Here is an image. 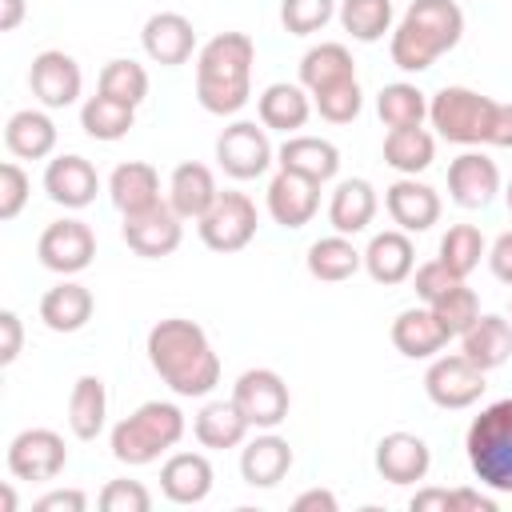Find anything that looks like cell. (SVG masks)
<instances>
[{"label":"cell","instance_id":"cell-22","mask_svg":"<svg viewBox=\"0 0 512 512\" xmlns=\"http://www.w3.org/2000/svg\"><path fill=\"white\" fill-rule=\"evenodd\" d=\"M292 468V444L284 436H276L272 428L252 436L240 448V476L252 488H276Z\"/></svg>","mask_w":512,"mask_h":512},{"label":"cell","instance_id":"cell-55","mask_svg":"<svg viewBox=\"0 0 512 512\" xmlns=\"http://www.w3.org/2000/svg\"><path fill=\"white\" fill-rule=\"evenodd\" d=\"M488 144H492V148H512V104H500V100H496Z\"/></svg>","mask_w":512,"mask_h":512},{"label":"cell","instance_id":"cell-54","mask_svg":"<svg viewBox=\"0 0 512 512\" xmlns=\"http://www.w3.org/2000/svg\"><path fill=\"white\" fill-rule=\"evenodd\" d=\"M408 508L412 512H452V492L448 488H420Z\"/></svg>","mask_w":512,"mask_h":512},{"label":"cell","instance_id":"cell-18","mask_svg":"<svg viewBox=\"0 0 512 512\" xmlns=\"http://www.w3.org/2000/svg\"><path fill=\"white\" fill-rule=\"evenodd\" d=\"M448 192L460 208H488L500 192V168L484 152H460L448 164Z\"/></svg>","mask_w":512,"mask_h":512},{"label":"cell","instance_id":"cell-15","mask_svg":"<svg viewBox=\"0 0 512 512\" xmlns=\"http://www.w3.org/2000/svg\"><path fill=\"white\" fill-rule=\"evenodd\" d=\"M140 44H144V52H148L152 64L176 68V64H188V56L196 52V28L180 12H152L144 20Z\"/></svg>","mask_w":512,"mask_h":512},{"label":"cell","instance_id":"cell-33","mask_svg":"<svg viewBox=\"0 0 512 512\" xmlns=\"http://www.w3.org/2000/svg\"><path fill=\"white\" fill-rule=\"evenodd\" d=\"M108 420V388L100 376H80L68 392V428L76 440H96Z\"/></svg>","mask_w":512,"mask_h":512},{"label":"cell","instance_id":"cell-12","mask_svg":"<svg viewBox=\"0 0 512 512\" xmlns=\"http://www.w3.org/2000/svg\"><path fill=\"white\" fill-rule=\"evenodd\" d=\"M68 464L64 436L52 428H24L8 444V472L16 480H56Z\"/></svg>","mask_w":512,"mask_h":512},{"label":"cell","instance_id":"cell-11","mask_svg":"<svg viewBox=\"0 0 512 512\" xmlns=\"http://www.w3.org/2000/svg\"><path fill=\"white\" fill-rule=\"evenodd\" d=\"M36 256H40V264L48 268V272H56V276H76V272H84L88 264H92V256H96V232L84 224V220H56V224H48L44 232H40V240H36Z\"/></svg>","mask_w":512,"mask_h":512},{"label":"cell","instance_id":"cell-56","mask_svg":"<svg viewBox=\"0 0 512 512\" xmlns=\"http://www.w3.org/2000/svg\"><path fill=\"white\" fill-rule=\"evenodd\" d=\"M28 4L24 0H0V32H16L20 20H24Z\"/></svg>","mask_w":512,"mask_h":512},{"label":"cell","instance_id":"cell-10","mask_svg":"<svg viewBox=\"0 0 512 512\" xmlns=\"http://www.w3.org/2000/svg\"><path fill=\"white\" fill-rule=\"evenodd\" d=\"M272 144H268V128L252 124V120H236L216 136V160L232 180H256L268 172L272 164Z\"/></svg>","mask_w":512,"mask_h":512},{"label":"cell","instance_id":"cell-48","mask_svg":"<svg viewBox=\"0 0 512 512\" xmlns=\"http://www.w3.org/2000/svg\"><path fill=\"white\" fill-rule=\"evenodd\" d=\"M452 284H460V276H452L440 260H428V264H420L416 272H412V288H416V296L424 300V304H432V300H440Z\"/></svg>","mask_w":512,"mask_h":512},{"label":"cell","instance_id":"cell-8","mask_svg":"<svg viewBox=\"0 0 512 512\" xmlns=\"http://www.w3.org/2000/svg\"><path fill=\"white\" fill-rule=\"evenodd\" d=\"M256 204L244 192H220L216 204L196 220L204 248L212 252H240L256 236Z\"/></svg>","mask_w":512,"mask_h":512},{"label":"cell","instance_id":"cell-27","mask_svg":"<svg viewBox=\"0 0 512 512\" xmlns=\"http://www.w3.org/2000/svg\"><path fill=\"white\" fill-rule=\"evenodd\" d=\"M460 352L476 368H484V372L508 364V356H512V320L508 316H496V312L476 316V324L460 336Z\"/></svg>","mask_w":512,"mask_h":512},{"label":"cell","instance_id":"cell-50","mask_svg":"<svg viewBox=\"0 0 512 512\" xmlns=\"http://www.w3.org/2000/svg\"><path fill=\"white\" fill-rule=\"evenodd\" d=\"M88 508V496L80 488H52L36 500V512H84Z\"/></svg>","mask_w":512,"mask_h":512},{"label":"cell","instance_id":"cell-53","mask_svg":"<svg viewBox=\"0 0 512 512\" xmlns=\"http://www.w3.org/2000/svg\"><path fill=\"white\" fill-rule=\"evenodd\" d=\"M452 512H496V500L480 488H452Z\"/></svg>","mask_w":512,"mask_h":512},{"label":"cell","instance_id":"cell-59","mask_svg":"<svg viewBox=\"0 0 512 512\" xmlns=\"http://www.w3.org/2000/svg\"><path fill=\"white\" fill-rule=\"evenodd\" d=\"M508 320H512V304H508Z\"/></svg>","mask_w":512,"mask_h":512},{"label":"cell","instance_id":"cell-9","mask_svg":"<svg viewBox=\"0 0 512 512\" xmlns=\"http://www.w3.org/2000/svg\"><path fill=\"white\" fill-rule=\"evenodd\" d=\"M484 368H476L464 352L456 356H436L424 372V392L436 408H448V412H460V408H472L480 396H484Z\"/></svg>","mask_w":512,"mask_h":512},{"label":"cell","instance_id":"cell-2","mask_svg":"<svg viewBox=\"0 0 512 512\" xmlns=\"http://www.w3.org/2000/svg\"><path fill=\"white\" fill-rule=\"evenodd\" d=\"M256 44L244 32H220L196 52V100L212 116H236L252 96Z\"/></svg>","mask_w":512,"mask_h":512},{"label":"cell","instance_id":"cell-44","mask_svg":"<svg viewBox=\"0 0 512 512\" xmlns=\"http://www.w3.org/2000/svg\"><path fill=\"white\" fill-rule=\"evenodd\" d=\"M312 108H316L328 124H352V120L360 116V108H364V92H360L356 80H340V84H332V88L312 92Z\"/></svg>","mask_w":512,"mask_h":512},{"label":"cell","instance_id":"cell-42","mask_svg":"<svg viewBox=\"0 0 512 512\" xmlns=\"http://www.w3.org/2000/svg\"><path fill=\"white\" fill-rule=\"evenodd\" d=\"M100 96L140 108L144 96H148V72H144V64H136V60H108L100 68Z\"/></svg>","mask_w":512,"mask_h":512},{"label":"cell","instance_id":"cell-25","mask_svg":"<svg viewBox=\"0 0 512 512\" xmlns=\"http://www.w3.org/2000/svg\"><path fill=\"white\" fill-rule=\"evenodd\" d=\"M276 164H280L284 172H300V176H308V180H316V184H328V180L340 172V148H336L332 140L292 132V136L280 144Z\"/></svg>","mask_w":512,"mask_h":512},{"label":"cell","instance_id":"cell-3","mask_svg":"<svg viewBox=\"0 0 512 512\" xmlns=\"http://www.w3.org/2000/svg\"><path fill=\"white\" fill-rule=\"evenodd\" d=\"M464 36V12L456 0H412L404 20L392 28L388 52L400 72H428Z\"/></svg>","mask_w":512,"mask_h":512},{"label":"cell","instance_id":"cell-19","mask_svg":"<svg viewBox=\"0 0 512 512\" xmlns=\"http://www.w3.org/2000/svg\"><path fill=\"white\" fill-rule=\"evenodd\" d=\"M320 208V184L300 172H276L268 184V216L280 228H304Z\"/></svg>","mask_w":512,"mask_h":512},{"label":"cell","instance_id":"cell-29","mask_svg":"<svg viewBox=\"0 0 512 512\" xmlns=\"http://www.w3.org/2000/svg\"><path fill=\"white\" fill-rule=\"evenodd\" d=\"M92 308H96L92 292L84 284H76V280H60L56 288H48L40 296V320H44V328L64 332V336L68 332H80L92 320Z\"/></svg>","mask_w":512,"mask_h":512},{"label":"cell","instance_id":"cell-13","mask_svg":"<svg viewBox=\"0 0 512 512\" xmlns=\"http://www.w3.org/2000/svg\"><path fill=\"white\" fill-rule=\"evenodd\" d=\"M28 88H32V96H36L44 108H68V104L80 100L84 76H80V64H76L68 52L44 48V52L32 56Z\"/></svg>","mask_w":512,"mask_h":512},{"label":"cell","instance_id":"cell-41","mask_svg":"<svg viewBox=\"0 0 512 512\" xmlns=\"http://www.w3.org/2000/svg\"><path fill=\"white\" fill-rule=\"evenodd\" d=\"M480 256H484V236H480L476 224H452V228L440 236V256H436V260H440L452 276L468 280V272L480 264Z\"/></svg>","mask_w":512,"mask_h":512},{"label":"cell","instance_id":"cell-35","mask_svg":"<svg viewBox=\"0 0 512 512\" xmlns=\"http://www.w3.org/2000/svg\"><path fill=\"white\" fill-rule=\"evenodd\" d=\"M340 80H356V60L344 44L328 40V44H316L300 56V84L308 92H320V88H332Z\"/></svg>","mask_w":512,"mask_h":512},{"label":"cell","instance_id":"cell-1","mask_svg":"<svg viewBox=\"0 0 512 512\" xmlns=\"http://www.w3.org/2000/svg\"><path fill=\"white\" fill-rule=\"evenodd\" d=\"M148 364L176 396H208L220 384V356L212 352L208 332L196 320L168 316L148 332Z\"/></svg>","mask_w":512,"mask_h":512},{"label":"cell","instance_id":"cell-32","mask_svg":"<svg viewBox=\"0 0 512 512\" xmlns=\"http://www.w3.org/2000/svg\"><path fill=\"white\" fill-rule=\"evenodd\" d=\"M380 200H376V188L368 180H340L332 200H328V224L340 232V236H356L372 224Z\"/></svg>","mask_w":512,"mask_h":512},{"label":"cell","instance_id":"cell-47","mask_svg":"<svg viewBox=\"0 0 512 512\" xmlns=\"http://www.w3.org/2000/svg\"><path fill=\"white\" fill-rule=\"evenodd\" d=\"M100 508L104 512H148L152 492L140 480H108L100 492Z\"/></svg>","mask_w":512,"mask_h":512},{"label":"cell","instance_id":"cell-36","mask_svg":"<svg viewBox=\"0 0 512 512\" xmlns=\"http://www.w3.org/2000/svg\"><path fill=\"white\" fill-rule=\"evenodd\" d=\"M360 268H364V252L348 236H340V232L324 236V240H316L308 248V272L316 280H324V284H340V280L356 276Z\"/></svg>","mask_w":512,"mask_h":512},{"label":"cell","instance_id":"cell-34","mask_svg":"<svg viewBox=\"0 0 512 512\" xmlns=\"http://www.w3.org/2000/svg\"><path fill=\"white\" fill-rule=\"evenodd\" d=\"M248 428L252 424L232 400H208L192 420V432L204 448H240L248 440Z\"/></svg>","mask_w":512,"mask_h":512},{"label":"cell","instance_id":"cell-6","mask_svg":"<svg viewBox=\"0 0 512 512\" xmlns=\"http://www.w3.org/2000/svg\"><path fill=\"white\" fill-rule=\"evenodd\" d=\"M492 112H496V100L476 88H464V84H448L428 100V120H432L436 136L448 144H468V148L488 144Z\"/></svg>","mask_w":512,"mask_h":512},{"label":"cell","instance_id":"cell-45","mask_svg":"<svg viewBox=\"0 0 512 512\" xmlns=\"http://www.w3.org/2000/svg\"><path fill=\"white\" fill-rule=\"evenodd\" d=\"M336 16V0H284L280 4V24L292 36H312Z\"/></svg>","mask_w":512,"mask_h":512},{"label":"cell","instance_id":"cell-39","mask_svg":"<svg viewBox=\"0 0 512 512\" xmlns=\"http://www.w3.org/2000/svg\"><path fill=\"white\" fill-rule=\"evenodd\" d=\"M376 112H380V124L384 128H420L424 116H428V96L416 88V84H384L380 96H376Z\"/></svg>","mask_w":512,"mask_h":512},{"label":"cell","instance_id":"cell-4","mask_svg":"<svg viewBox=\"0 0 512 512\" xmlns=\"http://www.w3.org/2000/svg\"><path fill=\"white\" fill-rule=\"evenodd\" d=\"M184 436V412L168 400H148L112 428V456L128 468H144L176 448Z\"/></svg>","mask_w":512,"mask_h":512},{"label":"cell","instance_id":"cell-26","mask_svg":"<svg viewBox=\"0 0 512 512\" xmlns=\"http://www.w3.org/2000/svg\"><path fill=\"white\" fill-rule=\"evenodd\" d=\"M216 196H220L216 176H212V168L200 164V160H184V164L172 172V180H168V204H172V212H176L180 220H200V216L216 204Z\"/></svg>","mask_w":512,"mask_h":512},{"label":"cell","instance_id":"cell-23","mask_svg":"<svg viewBox=\"0 0 512 512\" xmlns=\"http://www.w3.org/2000/svg\"><path fill=\"white\" fill-rule=\"evenodd\" d=\"M212 464L204 452H172L160 464V492L172 504H200L212 492Z\"/></svg>","mask_w":512,"mask_h":512},{"label":"cell","instance_id":"cell-7","mask_svg":"<svg viewBox=\"0 0 512 512\" xmlns=\"http://www.w3.org/2000/svg\"><path fill=\"white\" fill-rule=\"evenodd\" d=\"M232 404L244 412V420L252 428L268 432V428H280L288 420L292 396H288V384H284L280 372H272V368H248L232 384Z\"/></svg>","mask_w":512,"mask_h":512},{"label":"cell","instance_id":"cell-20","mask_svg":"<svg viewBox=\"0 0 512 512\" xmlns=\"http://www.w3.org/2000/svg\"><path fill=\"white\" fill-rule=\"evenodd\" d=\"M432 468V452L416 432H388L376 444V472L388 484H416Z\"/></svg>","mask_w":512,"mask_h":512},{"label":"cell","instance_id":"cell-16","mask_svg":"<svg viewBox=\"0 0 512 512\" xmlns=\"http://www.w3.org/2000/svg\"><path fill=\"white\" fill-rule=\"evenodd\" d=\"M384 208L392 216V224L400 232H428L436 220H440V196L436 188H428L424 180L416 176H400L396 184L384 188Z\"/></svg>","mask_w":512,"mask_h":512},{"label":"cell","instance_id":"cell-21","mask_svg":"<svg viewBox=\"0 0 512 512\" xmlns=\"http://www.w3.org/2000/svg\"><path fill=\"white\" fill-rule=\"evenodd\" d=\"M364 272L392 288V284H404L412 272H416V248H412V236L400 232V228H388V232H376L364 248Z\"/></svg>","mask_w":512,"mask_h":512},{"label":"cell","instance_id":"cell-31","mask_svg":"<svg viewBox=\"0 0 512 512\" xmlns=\"http://www.w3.org/2000/svg\"><path fill=\"white\" fill-rule=\"evenodd\" d=\"M4 148L20 160H44L56 148V124L40 108H20L4 124Z\"/></svg>","mask_w":512,"mask_h":512},{"label":"cell","instance_id":"cell-49","mask_svg":"<svg viewBox=\"0 0 512 512\" xmlns=\"http://www.w3.org/2000/svg\"><path fill=\"white\" fill-rule=\"evenodd\" d=\"M20 348H24V324H20V316H16L12 308H4V312H0V364H4V368L16 364Z\"/></svg>","mask_w":512,"mask_h":512},{"label":"cell","instance_id":"cell-28","mask_svg":"<svg viewBox=\"0 0 512 512\" xmlns=\"http://www.w3.org/2000/svg\"><path fill=\"white\" fill-rule=\"evenodd\" d=\"M392 344L400 356L408 360H432L444 344H448V332L440 328V320L432 316V308H404L396 320H392Z\"/></svg>","mask_w":512,"mask_h":512},{"label":"cell","instance_id":"cell-38","mask_svg":"<svg viewBox=\"0 0 512 512\" xmlns=\"http://www.w3.org/2000/svg\"><path fill=\"white\" fill-rule=\"evenodd\" d=\"M136 124V108L132 104H120V100H108V96H88L84 108H80V128L92 136V140H124L128 128Z\"/></svg>","mask_w":512,"mask_h":512},{"label":"cell","instance_id":"cell-37","mask_svg":"<svg viewBox=\"0 0 512 512\" xmlns=\"http://www.w3.org/2000/svg\"><path fill=\"white\" fill-rule=\"evenodd\" d=\"M436 156V136L424 128H388L384 136V164L396 168L400 176H416L432 164Z\"/></svg>","mask_w":512,"mask_h":512},{"label":"cell","instance_id":"cell-30","mask_svg":"<svg viewBox=\"0 0 512 512\" xmlns=\"http://www.w3.org/2000/svg\"><path fill=\"white\" fill-rule=\"evenodd\" d=\"M256 112H260V124L264 128L292 136L296 128L308 124L312 100H308V88L304 84H268L260 92V100H256Z\"/></svg>","mask_w":512,"mask_h":512},{"label":"cell","instance_id":"cell-17","mask_svg":"<svg viewBox=\"0 0 512 512\" xmlns=\"http://www.w3.org/2000/svg\"><path fill=\"white\" fill-rule=\"evenodd\" d=\"M44 192L60 208H88L96 200V192H100V176H96L92 160L68 152V156L48 160V168H44Z\"/></svg>","mask_w":512,"mask_h":512},{"label":"cell","instance_id":"cell-43","mask_svg":"<svg viewBox=\"0 0 512 512\" xmlns=\"http://www.w3.org/2000/svg\"><path fill=\"white\" fill-rule=\"evenodd\" d=\"M432 308V316L440 320V328L448 332V340L452 336H464L472 324H476V316H480V300H476V292L460 280V284H452L440 300H432L428 304Z\"/></svg>","mask_w":512,"mask_h":512},{"label":"cell","instance_id":"cell-24","mask_svg":"<svg viewBox=\"0 0 512 512\" xmlns=\"http://www.w3.org/2000/svg\"><path fill=\"white\" fill-rule=\"evenodd\" d=\"M108 196L120 216H136L160 204V176L148 160H124L108 176Z\"/></svg>","mask_w":512,"mask_h":512},{"label":"cell","instance_id":"cell-52","mask_svg":"<svg viewBox=\"0 0 512 512\" xmlns=\"http://www.w3.org/2000/svg\"><path fill=\"white\" fill-rule=\"evenodd\" d=\"M336 508H340V500L328 488H308L292 500V512H336Z\"/></svg>","mask_w":512,"mask_h":512},{"label":"cell","instance_id":"cell-57","mask_svg":"<svg viewBox=\"0 0 512 512\" xmlns=\"http://www.w3.org/2000/svg\"><path fill=\"white\" fill-rule=\"evenodd\" d=\"M0 504H4V512H12V508H16V492H12L8 484L0 488Z\"/></svg>","mask_w":512,"mask_h":512},{"label":"cell","instance_id":"cell-5","mask_svg":"<svg viewBox=\"0 0 512 512\" xmlns=\"http://www.w3.org/2000/svg\"><path fill=\"white\" fill-rule=\"evenodd\" d=\"M464 452L484 488L512 496V396L496 400V404L480 408V416H472Z\"/></svg>","mask_w":512,"mask_h":512},{"label":"cell","instance_id":"cell-51","mask_svg":"<svg viewBox=\"0 0 512 512\" xmlns=\"http://www.w3.org/2000/svg\"><path fill=\"white\" fill-rule=\"evenodd\" d=\"M488 268H492V276H496L500 284L512 288V232H500V236L492 240V248H488Z\"/></svg>","mask_w":512,"mask_h":512},{"label":"cell","instance_id":"cell-58","mask_svg":"<svg viewBox=\"0 0 512 512\" xmlns=\"http://www.w3.org/2000/svg\"><path fill=\"white\" fill-rule=\"evenodd\" d=\"M504 200H508V212H512V180H508V188H504Z\"/></svg>","mask_w":512,"mask_h":512},{"label":"cell","instance_id":"cell-40","mask_svg":"<svg viewBox=\"0 0 512 512\" xmlns=\"http://www.w3.org/2000/svg\"><path fill=\"white\" fill-rule=\"evenodd\" d=\"M340 24L352 40L376 44L392 32V0H340Z\"/></svg>","mask_w":512,"mask_h":512},{"label":"cell","instance_id":"cell-14","mask_svg":"<svg viewBox=\"0 0 512 512\" xmlns=\"http://www.w3.org/2000/svg\"><path fill=\"white\" fill-rule=\"evenodd\" d=\"M184 240V220L172 212L168 200H160L156 208L148 212H136V216H124V244L136 252V256H148V260H160V256H172Z\"/></svg>","mask_w":512,"mask_h":512},{"label":"cell","instance_id":"cell-46","mask_svg":"<svg viewBox=\"0 0 512 512\" xmlns=\"http://www.w3.org/2000/svg\"><path fill=\"white\" fill-rule=\"evenodd\" d=\"M28 192H32L28 172L16 160H4L0 164V220H16L20 208L28 204Z\"/></svg>","mask_w":512,"mask_h":512}]
</instances>
